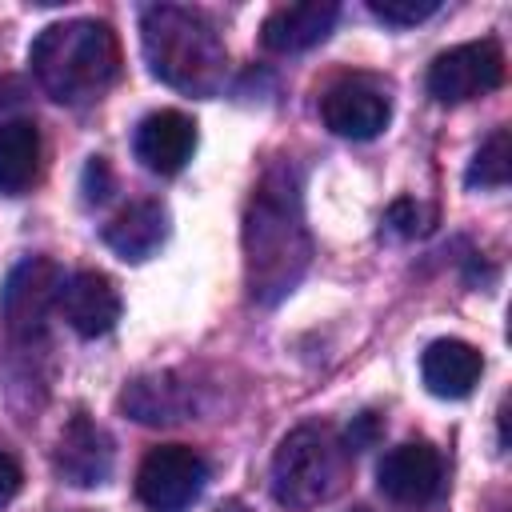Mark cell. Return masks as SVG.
Masks as SVG:
<instances>
[{
  "mask_svg": "<svg viewBox=\"0 0 512 512\" xmlns=\"http://www.w3.org/2000/svg\"><path fill=\"white\" fill-rule=\"evenodd\" d=\"M312 256L304 212H300V188L292 168L276 164L256 184L248 212H244V280L252 300L276 304L296 288Z\"/></svg>",
  "mask_w": 512,
  "mask_h": 512,
  "instance_id": "cell-1",
  "label": "cell"
},
{
  "mask_svg": "<svg viewBox=\"0 0 512 512\" xmlns=\"http://www.w3.org/2000/svg\"><path fill=\"white\" fill-rule=\"evenodd\" d=\"M384 220H388V228L400 232V236H416V232H420V208H416V200H396Z\"/></svg>",
  "mask_w": 512,
  "mask_h": 512,
  "instance_id": "cell-23",
  "label": "cell"
},
{
  "mask_svg": "<svg viewBox=\"0 0 512 512\" xmlns=\"http://www.w3.org/2000/svg\"><path fill=\"white\" fill-rule=\"evenodd\" d=\"M348 448L328 424L292 428L272 456V496L284 508H316L336 496L348 472Z\"/></svg>",
  "mask_w": 512,
  "mask_h": 512,
  "instance_id": "cell-4",
  "label": "cell"
},
{
  "mask_svg": "<svg viewBox=\"0 0 512 512\" xmlns=\"http://www.w3.org/2000/svg\"><path fill=\"white\" fill-rule=\"evenodd\" d=\"M168 236V212L156 200H136L104 224V244L124 260H148Z\"/></svg>",
  "mask_w": 512,
  "mask_h": 512,
  "instance_id": "cell-16",
  "label": "cell"
},
{
  "mask_svg": "<svg viewBox=\"0 0 512 512\" xmlns=\"http://www.w3.org/2000/svg\"><path fill=\"white\" fill-rule=\"evenodd\" d=\"M380 432H384V420H380L376 412H360V416L352 420L348 436H344V448H348V452H364V448H372V444L380 440Z\"/></svg>",
  "mask_w": 512,
  "mask_h": 512,
  "instance_id": "cell-21",
  "label": "cell"
},
{
  "mask_svg": "<svg viewBox=\"0 0 512 512\" xmlns=\"http://www.w3.org/2000/svg\"><path fill=\"white\" fill-rule=\"evenodd\" d=\"M500 84H504V48L492 36L456 44L428 64V92L440 104H464L484 92H496Z\"/></svg>",
  "mask_w": 512,
  "mask_h": 512,
  "instance_id": "cell-6",
  "label": "cell"
},
{
  "mask_svg": "<svg viewBox=\"0 0 512 512\" xmlns=\"http://www.w3.org/2000/svg\"><path fill=\"white\" fill-rule=\"evenodd\" d=\"M24 96H28V88H24V80L20 76H0V124H8V120H16L12 112H20L24 108Z\"/></svg>",
  "mask_w": 512,
  "mask_h": 512,
  "instance_id": "cell-22",
  "label": "cell"
},
{
  "mask_svg": "<svg viewBox=\"0 0 512 512\" xmlns=\"http://www.w3.org/2000/svg\"><path fill=\"white\" fill-rule=\"evenodd\" d=\"M340 16V4L332 0H304V4H280L264 16L260 40L272 52H304L320 44Z\"/></svg>",
  "mask_w": 512,
  "mask_h": 512,
  "instance_id": "cell-14",
  "label": "cell"
},
{
  "mask_svg": "<svg viewBox=\"0 0 512 512\" xmlns=\"http://www.w3.org/2000/svg\"><path fill=\"white\" fill-rule=\"evenodd\" d=\"M28 64L36 84L56 104L80 108L100 100L116 84L120 44H116V32L100 20H60L32 40Z\"/></svg>",
  "mask_w": 512,
  "mask_h": 512,
  "instance_id": "cell-3",
  "label": "cell"
},
{
  "mask_svg": "<svg viewBox=\"0 0 512 512\" xmlns=\"http://www.w3.org/2000/svg\"><path fill=\"white\" fill-rule=\"evenodd\" d=\"M352 512H368V508H352Z\"/></svg>",
  "mask_w": 512,
  "mask_h": 512,
  "instance_id": "cell-25",
  "label": "cell"
},
{
  "mask_svg": "<svg viewBox=\"0 0 512 512\" xmlns=\"http://www.w3.org/2000/svg\"><path fill=\"white\" fill-rule=\"evenodd\" d=\"M52 468L72 488H96V484H104L108 472H112V436L96 420H88L84 412H76L64 424L60 440H56Z\"/></svg>",
  "mask_w": 512,
  "mask_h": 512,
  "instance_id": "cell-9",
  "label": "cell"
},
{
  "mask_svg": "<svg viewBox=\"0 0 512 512\" xmlns=\"http://www.w3.org/2000/svg\"><path fill=\"white\" fill-rule=\"evenodd\" d=\"M60 288H64V272L56 260L48 256H24L8 280H4V292H0V312H4V324L16 340H36L48 324V312L56 308L60 300Z\"/></svg>",
  "mask_w": 512,
  "mask_h": 512,
  "instance_id": "cell-7",
  "label": "cell"
},
{
  "mask_svg": "<svg viewBox=\"0 0 512 512\" xmlns=\"http://www.w3.org/2000/svg\"><path fill=\"white\" fill-rule=\"evenodd\" d=\"M140 48L156 80L188 96L220 92L228 76V48L200 8L152 4L140 12Z\"/></svg>",
  "mask_w": 512,
  "mask_h": 512,
  "instance_id": "cell-2",
  "label": "cell"
},
{
  "mask_svg": "<svg viewBox=\"0 0 512 512\" xmlns=\"http://www.w3.org/2000/svg\"><path fill=\"white\" fill-rule=\"evenodd\" d=\"M192 148H196V124L176 112V108H160V112H148L140 124H136V136H132V152L136 160L156 172V176H172L180 172L188 160H192Z\"/></svg>",
  "mask_w": 512,
  "mask_h": 512,
  "instance_id": "cell-11",
  "label": "cell"
},
{
  "mask_svg": "<svg viewBox=\"0 0 512 512\" xmlns=\"http://www.w3.org/2000/svg\"><path fill=\"white\" fill-rule=\"evenodd\" d=\"M512 176V136L508 128H496L472 156L464 184L468 188H504Z\"/></svg>",
  "mask_w": 512,
  "mask_h": 512,
  "instance_id": "cell-18",
  "label": "cell"
},
{
  "mask_svg": "<svg viewBox=\"0 0 512 512\" xmlns=\"http://www.w3.org/2000/svg\"><path fill=\"white\" fill-rule=\"evenodd\" d=\"M208 484V460L188 444H156L136 468V496L152 512H184Z\"/></svg>",
  "mask_w": 512,
  "mask_h": 512,
  "instance_id": "cell-5",
  "label": "cell"
},
{
  "mask_svg": "<svg viewBox=\"0 0 512 512\" xmlns=\"http://www.w3.org/2000/svg\"><path fill=\"white\" fill-rule=\"evenodd\" d=\"M80 192H84V200H88V204L108 200V192H112V168H108V160H104V156H92V160L84 164Z\"/></svg>",
  "mask_w": 512,
  "mask_h": 512,
  "instance_id": "cell-20",
  "label": "cell"
},
{
  "mask_svg": "<svg viewBox=\"0 0 512 512\" xmlns=\"http://www.w3.org/2000/svg\"><path fill=\"white\" fill-rule=\"evenodd\" d=\"M320 116L324 124L336 132V136H348V140H372L388 128V116H392V104L388 96L368 84V80H340L324 92L320 100Z\"/></svg>",
  "mask_w": 512,
  "mask_h": 512,
  "instance_id": "cell-10",
  "label": "cell"
},
{
  "mask_svg": "<svg viewBox=\"0 0 512 512\" xmlns=\"http://www.w3.org/2000/svg\"><path fill=\"white\" fill-rule=\"evenodd\" d=\"M56 308L68 320L72 332L96 340V336H104V332L116 328V320H120V292H116V284L104 272L84 268V272H76V276L64 280Z\"/></svg>",
  "mask_w": 512,
  "mask_h": 512,
  "instance_id": "cell-12",
  "label": "cell"
},
{
  "mask_svg": "<svg viewBox=\"0 0 512 512\" xmlns=\"http://www.w3.org/2000/svg\"><path fill=\"white\" fill-rule=\"evenodd\" d=\"M120 408L140 424H180L196 412V392L176 372L136 376L120 392Z\"/></svg>",
  "mask_w": 512,
  "mask_h": 512,
  "instance_id": "cell-13",
  "label": "cell"
},
{
  "mask_svg": "<svg viewBox=\"0 0 512 512\" xmlns=\"http://www.w3.org/2000/svg\"><path fill=\"white\" fill-rule=\"evenodd\" d=\"M440 484H444V464L428 440H404L388 448L384 460L376 464V488L404 508L428 504L440 492Z\"/></svg>",
  "mask_w": 512,
  "mask_h": 512,
  "instance_id": "cell-8",
  "label": "cell"
},
{
  "mask_svg": "<svg viewBox=\"0 0 512 512\" xmlns=\"http://www.w3.org/2000/svg\"><path fill=\"white\" fill-rule=\"evenodd\" d=\"M40 176V128L24 116L0 124V192L20 196Z\"/></svg>",
  "mask_w": 512,
  "mask_h": 512,
  "instance_id": "cell-17",
  "label": "cell"
},
{
  "mask_svg": "<svg viewBox=\"0 0 512 512\" xmlns=\"http://www.w3.org/2000/svg\"><path fill=\"white\" fill-rule=\"evenodd\" d=\"M20 488H24V468H20V460L8 456V452H0V508L12 504Z\"/></svg>",
  "mask_w": 512,
  "mask_h": 512,
  "instance_id": "cell-24",
  "label": "cell"
},
{
  "mask_svg": "<svg viewBox=\"0 0 512 512\" xmlns=\"http://www.w3.org/2000/svg\"><path fill=\"white\" fill-rule=\"evenodd\" d=\"M368 12L392 28H412L440 12V0H368Z\"/></svg>",
  "mask_w": 512,
  "mask_h": 512,
  "instance_id": "cell-19",
  "label": "cell"
},
{
  "mask_svg": "<svg viewBox=\"0 0 512 512\" xmlns=\"http://www.w3.org/2000/svg\"><path fill=\"white\" fill-rule=\"evenodd\" d=\"M484 372V356L480 348H472L468 340H456V336H444V340H432L420 356V376H424V388L440 400H460L476 388Z\"/></svg>",
  "mask_w": 512,
  "mask_h": 512,
  "instance_id": "cell-15",
  "label": "cell"
}]
</instances>
